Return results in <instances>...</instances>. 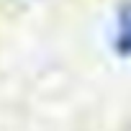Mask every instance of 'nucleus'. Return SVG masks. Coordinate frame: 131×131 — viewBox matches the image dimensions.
Wrapping results in <instances>:
<instances>
[{"label": "nucleus", "instance_id": "nucleus-1", "mask_svg": "<svg viewBox=\"0 0 131 131\" xmlns=\"http://www.w3.org/2000/svg\"><path fill=\"white\" fill-rule=\"evenodd\" d=\"M113 49L118 57L131 59V3H123L116 13V34H113Z\"/></svg>", "mask_w": 131, "mask_h": 131}]
</instances>
